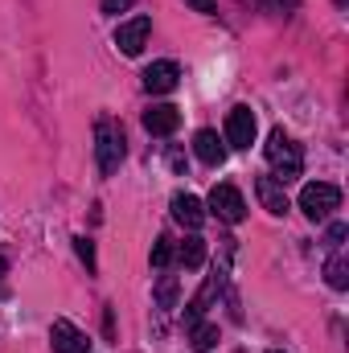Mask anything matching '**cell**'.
<instances>
[{
    "instance_id": "1",
    "label": "cell",
    "mask_w": 349,
    "mask_h": 353,
    "mask_svg": "<svg viewBox=\"0 0 349 353\" xmlns=\"http://www.w3.org/2000/svg\"><path fill=\"white\" fill-rule=\"evenodd\" d=\"M267 165L275 169V181H279V185H288V181H296V176L304 173V148H300L283 128H275V132L267 136Z\"/></svg>"
},
{
    "instance_id": "2",
    "label": "cell",
    "mask_w": 349,
    "mask_h": 353,
    "mask_svg": "<svg viewBox=\"0 0 349 353\" xmlns=\"http://www.w3.org/2000/svg\"><path fill=\"white\" fill-rule=\"evenodd\" d=\"M119 161H123V128L115 119L99 115L94 119V165L103 176H111L119 169Z\"/></svg>"
},
{
    "instance_id": "3",
    "label": "cell",
    "mask_w": 349,
    "mask_h": 353,
    "mask_svg": "<svg viewBox=\"0 0 349 353\" xmlns=\"http://www.w3.org/2000/svg\"><path fill=\"white\" fill-rule=\"evenodd\" d=\"M337 205H341V189L329 185V181H312V185L300 189V210H304L308 222H329Z\"/></svg>"
},
{
    "instance_id": "4",
    "label": "cell",
    "mask_w": 349,
    "mask_h": 353,
    "mask_svg": "<svg viewBox=\"0 0 349 353\" xmlns=\"http://www.w3.org/2000/svg\"><path fill=\"white\" fill-rule=\"evenodd\" d=\"M210 210H214V218H222L226 226H239V222L247 218V201H243V193H239L230 181H222V185L210 189Z\"/></svg>"
},
{
    "instance_id": "5",
    "label": "cell",
    "mask_w": 349,
    "mask_h": 353,
    "mask_svg": "<svg viewBox=\"0 0 349 353\" xmlns=\"http://www.w3.org/2000/svg\"><path fill=\"white\" fill-rule=\"evenodd\" d=\"M255 136H259L255 111H251V107H235V111L226 115V144H230V148H251Z\"/></svg>"
},
{
    "instance_id": "6",
    "label": "cell",
    "mask_w": 349,
    "mask_h": 353,
    "mask_svg": "<svg viewBox=\"0 0 349 353\" xmlns=\"http://www.w3.org/2000/svg\"><path fill=\"white\" fill-rule=\"evenodd\" d=\"M148 33H152V21H148V17H132V21H123V25L115 29V46H119V54L136 58V54L148 46Z\"/></svg>"
},
{
    "instance_id": "7",
    "label": "cell",
    "mask_w": 349,
    "mask_h": 353,
    "mask_svg": "<svg viewBox=\"0 0 349 353\" xmlns=\"http://www.w3.org/2000/svg\"><path fill=\"white\" fill-rule=\"evenodd\" d=\"M50 341H54V353H90L87 333H83L79 325H70L66 316H58V321H54V329H50Z\"/></svg>"
},
{
    "instance_id": "8",
    "label": "cell",
    "mask_w": 349,
    "mask_h": 353,
    "mask_svg": "<svg viewBox=\"0 0 349 353\" xmlns=\"http://www.w3.org/2000/svg\"><path fill=\"white\" fill-rule=\"evenodd\" d=\"M177 83H181V66L177 62H152L148 70H144V90L148 94H169V90H177Z\"/></svg>"
},
{
    "instance_id": "9",
    "label": "cell",
    "mask_w": 349,
    "mask_h": 353,
    "mask_svg": "<svg viewBox=\"0 0 349 353\" xmlns=\"http://www.w3.org/2000/svg\"><path fill=\"white\" fill-rule=\"evenodd\" d=\"M255 193H259L263 210H267V214H275V218H283V214L292 210V201H288V189H283L275 176H255Z\"/></svg>"
},
{
    "instance_id": "10",
    "label": "cell",
    "mask_w": 349,
    "mask_h": 353,
    "mask_svg": "<svg viewBox=\"0 0 349 353\" xmlns=\"http://www.w3.org/2000/svg\"><path fill=\"white\" fill-rule=\"evenodd\" d=\"M144 128L152 136H173L177 128H181V111H177L173 103H157V107L144 111Z\"/></svg>"
},
{
    "instance_id": "11",
    "label": "cell",
    "mask_w": 349,
    "mask_h": 353,
    "mask_svg": "<svg viewBox=\"0 0 349 353\" xmlns=\"http://www.w3.org/2000/svg\"><path fill=\"white\" fill-rule=\"evenodd\" d=\"M193 152H197V161L210 165V169H218V165L226 161V144H222L218 132H210V128H201V132L193 136Z\"/></svg>"
},
{
    "instance_id": "12",
    "label": "cell",
    "mask_w": 349,
    "mask_h": 353,
    "mask_svg": "<svg viewBox=\"0 0 349 353\" xmlns=\"http://www.w3.org/2000/svg\"><path fill=\"white\" fill-rule=\"evenodd\" d=\"M173 218L185 226V230H201L206 210H201V201H197L193 193H173Z\"/></svg>"
},
{
    "instance_id": "13",
    "label": "cell",
    "mask_w": 349,
    "mask_h": 353,
    "mask_svg": "<svg viewBox=\"0 0 349 353\" xmlns=\"http://www.w3.org/2000/svg\"><path fill=\"white\" fill-rule=\"evenodd\" d=\"M177 259H181V267H185V271H197V267L206 263V239L193 230V234L177 247Z\"/></svg>"
},
{
    "instance_id": "14",
    "label": "cell",
    "mask_w": 349,
    "mask_h": 353,
    "mask_svg": "<svg viewBox=\"0 0 349 353\" xmlns=\"http://www.w3.org/2000/svg\"><path fill=\"white\" fill-rule=\"evenodd\" d=\"M325 275H329V288L346 292L349 288V259H346V247H333V259L325 263Z\"/></svg>"
},
{
    "instance_id": "15",
    "label": "cell",
    "mask_w": 349,
    "mask_h": 353,
    "mask_svg": "<svg viewBox=\"0 0 349 353\" xmlns=\"http://www.w3.org/2000/svg\"><path fill=\"white\" fill-rule=\"evenodd\" d=\"M189 345L197 353H210L218 345V325H210V321H197V325H189Z\"/></svg>"
},
{
    "instance_id": "16",
    "label": "cell",
    "mask_w": 349,
    "mask_h": 353,
    "mask_svg": "<svg viewBox=\"0 0 349 353\" xmlns=\"http://www.w3.org/2000/svg\"><path fill=\"white\" fill-rule=\"evenodd\" d=\"M173 255H177L173 239H169V234H161V239L152 243V267H157V271H165V267L173 263Z\"/></svg>"
},
{
    "instance_id": "17",
    "label": "cell",
    "mask_w": 349,
    "mask_h": 353,
    "mask_svg": "<svg viewBox=\"0 0 349 353\" xmlns=\"http://www.w3.org/2000/svg\"><path fill=\"white\" fill-rule=\"evenodd\" d=\"M157 304H161V308H177V275H161V283H157Z\"/></svg>"
},
{
    "instance_id": "18",
    "label": "cell",
    "mask_w": 349,
    "mask_h": 353,
    "mask_svg": "<svg viewBox=\"0 0 349 353\" xmlns=\"http://www.w3.org/2000/svg\"><path fill=\"white\" fill-rule=\"evenodd\" d=\"M74 251H79V259L87 263V271H90V275H94V243H90V239H83V234H79V239H74Z\"/></svg>"
},
{
    "instance_id": "19",
    "label": "cell",
    "mask_w": 349,
    "mask_h": 353,
    "mask_svg": "<svg viewBox=\"0 0 349 353\" xmlns=\"http://www.w3.org/2000/svg\"><path fill=\"white\" fill-rule=\"evenodd\" d=\"M346 239H349V226L346 222H333L329 226V247H346Z\"/></svg>"
},
{
    "instance_id": "20",
    "label": "cell",
    "mask_w": 349,
    "mask_h": 353,
    "mask_svg": "<svg viewBox=\"0 0 349 353\" xmlns=\"http://www.w3.org/2000/svg\"><path fill=\"white\" fill-rule=\"evenodd\" d=\"M185 4H189L193 12H206V17H214V12H218V0H185Z\"/></svg>"
},
{
    "instance_id": "21",
    "label": "cell",
    "mask_w": 349,
    "mask_h": 353,
    "mask_svg": "<svg viewBox=\"0 0 349 353\" xmlns=\"http://www.w3.org/2000/svg\"><path fill=\"white\" fill-rule=\"evenodd\" d=\"M136 0H103V12H111V17H119V12H128Z\"/></svg>"
},
{
    "instance_id": "22",
    "label": "cell",
    "mask_w": 349,
    "mask_h": 353,
    "mask_svg": "<svg viewBox=\"0 0 349 353\" xmlns=\"http://www.w3.org/2000/svg\"><path fill=\"white\" fill-rule=\"evenodd\" d=\"M169 165H173L177 173H181V169H185V157H181V152H169Z\"/></svg>"
},
{
    "instance_id": "23",
    "label": "cell",
    "mask_w": 349,
    "mask_h": 353,
    "mask_svg": "<svg viewBox=\"0 0 349 353\" xmlns=\"http://www.w3.org/2000/svg\"><path fill=\"white\" fill-rule=\"evenodd\" d=\"M4 271H8V259H4V255H0V279H4Z\"/></svg>"
},
{
    "instance_id": "24",
    "label": "cell",
    "mask_w": 349,
    "mask_h": 353,
    "mask_svg": "<svg viewBox=\"0 0 349 353\" xmlns=\"http://www.w3.org/2000/svg\"><path fill=\"white\" fill-rule=\"evenodd\" d=\"M292 4H296V0H283V8H292Z\"/></svg>"
},
{
    "instance_id": "25",
    "label": "cell",
    "mask_w": 349,
    "mask_h": 353,
    "mask_svg": "<svg viewBox=\"0 0 349 353\" xmlns=\"http://www.w3.org/2000/svg\"><path fill=\"white\" fill-rule=\"evenodd\" d=\"M271 353H283V350H271Z\"/></svg>"
}]
</instances>
